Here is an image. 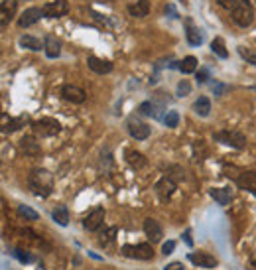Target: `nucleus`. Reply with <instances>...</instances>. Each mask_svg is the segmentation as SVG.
I'll list each match as a JSON object with an SVG mask.
<instances>
[{
	"label": "nucleus",
	"mask_w": 256,
	"mask_h": 270,
	"mask_svg": "<svg viewBox=\"0 0 256 270\" xmlns=\"http://www.w3.org/2000/svg\"><path fill=\"white\" fill-rule=\"evenodd\" d=\"M189 260L195 266H199V268H215L217 266V258L211 256V254H207V252H191Z\"/></svg>",
	"instance_id": "obj_14"
},
{
	"label": "nucleus",
	"mask_w": 256,
	"mask_h": 270,
	"mask_svg": "<svg viewBox=\"0 0 256 270\" xmlns=\"http://www.w3.org/2000/svg\"><path fill=\"white\" fill-rule=\"evenodd\" d=\"M174 248H176V243H174V241H168V243H164L162 252H164V254H172V252H174Z\"/></svg>",
	"instance_id": "obj_34"
},
{
	"label": "nucleus",
	"mask_w": 256,
	"mask_h": 270,
	"mask_svg": "<svg viewBox=\"0 0 256 270\" xmlns=\"http://www.w3.org/2000/svg\"><path fill=\"white\" fill-rule=\"evenodd\" d=\"M42 16H46V14H44V8H28V10H24V12L20 14L18 26H20V28H30V26H34Z\"/></svg>",
	"instance_id": "obj_9"
},
{
	"label": "nucleus",
	"mask_w": 256,
	"mask_h": 270,
	"mask_svg": "<svg viewBox=\"0 0 256 270\" xmlns=\"http://www.w3.org/2000/svg\"><path fill=\"white\" fill-rule=\"evenodd\" d=\"M44 44H46V55L50 57V59H55V57H59V54H61V44L57 42V38L55 36H46V40H44Z\"/></svg>",
	"instance_id": "obj_16"
},
{
	"label": "nucleus",
	"mask_w": 256,
	"mask_h": 270,
	"mask_svg": "<svg viewBox=\"0 0 256 270\" xmlns=\"http://www.w3.org/2000/svg\"><path fill=\"white\" fill-rule=\"evenodd\" d=\"M18 213H20V217L30 219V221H36V219H38V213H36L34 209H30L28 205H20V207H18Z\"/></svg>",
	"instance_id": "obj_30"
},
{
	"label": "nucleus",
	"mask_w": 256,
	"mask_h": 270,
	"mask_svg": "<svg viewBox=\"0 0 256 270\" xmlns=\"http://www.w3.org/2000/svg\"><path fill=\"white\" fill-rule=\"evenodd\" d=\"M207 79H209V71H207V69H199V71H197V81H199V83H205Z\"/></svg>",
	"instance_id": "obj_36"
},
{
	"label": "nucleus",
	"mask_w": 256,
	"mask_h": 270,
	"mask_svg": "<svg viewBox=\"0 0 256 270\" xmlns=\"http://www.w3.org/2000/svg\"><path fill=\"white\" fill-rule=\"evenodd\" d=\"M211 197H213L219 205H229L232 193H230V189H227V188H215V189H211Z\"/></svg>",
	"instance_id": "obj_23"
},
{
	"label": "nucleus",
	"mask_w": 256,
	"mask_h": 270,
	"mask_svg": "<svg viewBox=\"0 0 256 270\" xmlns=\"http://www.w3.org/2000/svg\"><path fill=\"white\" fill-rule=\"evenodd\" d=\"M20 148H22V152H26L28 156H40V152H42L40 142H36V138H32V136H24V138L20 140Z\"/></svg>",
	"instance_id": "obj_18"
},
{
	"label": "nucleus",
	"mask_w": 256,
	"mask_h": 270,
	"mask_svg": "<svg viewBox=\"0 0 256 270\" xmlns=\"http://www.w3.org/2000/svg\"><path fill=\"white\" fill-rule=\"evenodd\" d=\"M213 140H217L221 144H227V146H232L236 150H242L246 146L244 134H240L238 130H221V132H215L213 134Z\"/></svg>",
	"instance_id": "obj_2"
},
{
	"label": "nucleus",
	"mask_w": 256,
	"mask_h": 270,
	"mask_svg": "<svg viewBox=\"0 0 256 270\" xmlns=\"http://www.w3.org/2000/svg\"><path fill=\"white\" fill-rule=\"evenodd\" d=\"M14 256H16L20 262H32V256H30L26 250H22V248H16V250H14Z\"/></svg>",
	"instance_id": "obj_32"
},
{
	"label": "nucleus",
	"mask_w": 256,
	"mask_h": 270,
	"mask_svg": "<svg viewBox=\"0 0 256 270\" xmlns=\"http://www.w3.org/2000/svg\"><path fill=\"white\" fill-rule=\"evenodd\" d=\"M51 217H53V221H55L57 225H61V227H67V223H69V211H67L65 205H57V207L53 209Z\"/></svg>",
	"instance_id": "obj_24"
},
{
	"label": "nucleus",
	"mask_w": 256,
	"mask_h": 270,
	"mask_svg": "<svg viewBox=\"0 0 256 270\" xmlns=\"http://www.w3.org/2000/svg\"><path fill=\"white\" fill-rule=\"evenodd\" d=\"M178 67L181 73H193L197 69V59L193 55H187V57H183V61H179Z\"/></svg>",
	"instance_id": "obj_27"
},
{
	"label": "nucleus",
	"mask_w": 256,
	"mask_h": 270,
	"mask_svg": "<svg viewBox=\"0 0 256 270\" xmlns=\"http://www.w3.org/2000/svg\"><path fill=\"white\" fill-rule=\"evenodd\" d=\"M211 52H213L217 57H221V59H227V57H229V50H227L223 38H215V40L211 42Z\"/></svg>",
	"instance_id": "obj_26"
},
{
	"label": "nucleus",
	"mask_w": 256,
	"mask_h": 270,
	"mask_svg": "<svg viewBox=\"0 0 256 270\" xmlns=\"http://www.w3.org/2000/svg\"><path fill=\"white\" fill-rule=\"evenodd\" d=\"M240 0H219V6L221 8H227V10H234L238 6Z\"/></svg>",
	"instance_id": "obj_31"
},
{
	"label": "nucleus",
	"mask_w": 256,
	"mask_h": 270,
	"mask_svg": "<svg viewBox=\"0 0 256 270\" xmlns=\"http://www.w3.org/2000/svg\"><path fill=\"white\" fill-rule=\"evenodd\" d=\"M193 110L199 116H209V112H211V101H209V97H199L195 101V105H193Z\"/></svg>",
	"instance_id": "obj_25"
},
{
	"label": "nucleus",
	"mask_w": 256,
	"mask_h": 270,
	"mask_svg": "<svg viewBox=\"0 0 256 270\" xmlns=\"http://www.w3.org/2000/svg\"><path fill=\"white\" fill-rule=\"evenodd\" d=\"M14 12H16V0H4L2 12H0V16H2V28L8 26V20L14 16Z\"/></svg>",
	"instance_id": "obj_21"
},
{
	"label": "nucleus",
	"mask_w": 256,
	"mask_h": 270,
	"mask_svg": "<svg viewBox=\"0 0 256 270\" xmlns=\"http://www.w3.org/2000/svg\"><path fill=\"white\" fill-rule=\"evenodd\" d=\"M128 14L134 16V18H144L150 14V2L148 0H138L136 4H130L128 6Z\"/></svg>",
	"instance_id": "obj_17"
},
{
	"label": "nucleus",
	"mask_w": 256,
	"mask_h": 270,
	"mask_svg": "<svg viewBox=\"0 0 256 270\" xmlns=\"http://www.w3.org/2000/svg\"><path fill=\"white\" fill-rule=\"evenodd\" d=\"M252 264H254V266H256V254H254V256H252Z\"/></svg>",
	"instance_id": "obj_41"
},
{
	"label": "nucleus",
	"mask_w": 256,
	"mask_h": 270,
	"mask_svg": "<svg viewBox=\"0 0 256 270\" xmlns=\"http://www.w3.org/2000/svg\"><path fill=\"white\" fill-rule=\"evenodd\" d=\"M213 91H215V95H221L223 91H227V87H223V85H217V87H213Z\"/></svg>",
	"instance_id": "obj_39"
},
{
	"label": "nucleus",
	"mask_w": 256,
	"mask_h": 270,
	"mask_svg": "<svg viewBox=\"0 0 256 270\" xmlns=\"http://www.w3.org/2000/svg\"><path fill=\"white\" fill-rule=\"evenodd\" d=\"M28 184H30V189L40 195V197H48L53 189V176L51 172L44 170V168H36L30 172L28 176Z\"/></svg>",
	"instance_id": "obj_1"
},
{
	"label": "nucleus",
	"mask_w": 256,
	"mask_h": 270,
	"mask_svg": "<svg viewBox=\"0 0 256 270\" xmlns=\"http://www.w3.org/2000/svg\"><path fill=\"white\" fill-rule=\"evenodd\" d=\"M166 270H185V268H183V264H181V262H172V264H168V266H166Z\"/></svg>",
	"instance_id": "obj_37"
},
{
	"label": "nucleus",
	"mask_w": 256,
	"mask_h": 270,
	"mask_svg": "<svg viewBox=\"0 0 256 270\" xmlns=\"http://www.w3.org/2000/svg\"><path fill=\"white\" fill-rule=\"evenodd\" d=\"M236 186L240 189H246V191H250V193L256 195V172L254 170L240 172V176L236 178Z\"/></svg>",
	"instance_id": "obj_11"
},
{
	"label": "nucleus",
	"mask_w": 256,
	"mask_h": 270,
	"mask_svg": "<svg viewBox=\"0 0 256 270\" xmlns=\"http://www.w3.org/2000/svg\"><path fill=\"white\" fill-rule=\"evenodd\" d=\"M166 14H170V18H179V16H178V12H176V8H174L172 4H168V6H166Z\"/></svg>",
	"instance_id": "obj_38"
},
{
	"label": "nucleus",
	"mask_w": 256,
	"mask_h": 270,
	"mask_svg": "<svg viewBox=\"0 0 256 270\" xmlns=\"http://www.w3.org/2000/svg\"><path fill=\"white\" fill-rule=\"evenodd\" d=\"M18 44H20L22 48H28V50H32V52L46 50V44H42V42H40L38 38H34V36H20Z\"/></svg>",
	"instance_id": "obj_22"
},
{
	"label": "nucleus",
	"mask_w": 256,
	"mask_h": 270,
	"mask_svg": "<svg viewBox=\"0 0 256 270\" xmlns=\"http://www.w3.org/2000/svg\"><path fill=\"white\" fill-rule=\"evenodd\" d=\"M238 54L246 59V61H250L254 67H256V54H250V52H244V48H238Z\"/></svg>",
	"instance_id": "obj_33"
},
{
	"label": "nucleus",
	"mask_w": 256,
	"mask_h": 270,
	"mask_svg": "<svg viewBox=\"0 0 256 270\" xmlns=\"http://www.w3.org/2000/svg\"><path fill=\"white\" fill-rule=\"evenodd\" d=\"M185 243L191 246V239H189V231H185Z\"/></svg>",
	"instance_id": "obj_40"
},
{
	"label": "nucleus",
	"mask_w": 256,
	"mask_h": 270,
	"mask_svg": "<svg viewBox=\"0 0 256 270\" xmlns=\"http://www.w3.org/2000/svg\"><path fill=\"white\" fill-rule=\"evenodd\" d=\"M126 162L130 164V168H134V170H140V168H144L148 164V160L144 158V154L136 152V150H126Z\"/></svg>",
	"instance_id": "obj_19"
},
{
	"label": "nucleus",
	"mask_w": 256,
	"mask_h": 270,
	"mask_svg": "<svg viewBox=\"0 0 256 270\" xmlns=\"http://www.w3.org/2000/svg\"><path fill=\"white\" fill-rule=\"evenodd\" d=\"M144 233L150 239V243H160L162 237H164V231H162V227L156 219H146L144 221Z\"/></svg>",
	"instance_id": "obj_13"
},
{
	"label": "nucleus",
	"mask_w": 256,
	"mask_h": 270,
	"mask_svg": "<svg viewBox=\"0 0 256 270\" xmlns=\"http://www.w3.org/2000/svg\"><path fill=\"white\" fill-rule=\"evenodd\" d=\"M102 221H104V209H102V207H97V209H93V211L83 219V227H85L87 231H97V229L102 225Z\"/></svg>",
	"instance_id": "obj_10"
},
{
	"label": "nucleus",
	"mask_w": 256,
	"mask_h": 270,
	"mask_svg": "<svg viewBox=\"0 0 256 270\" xmlns=\"http://www.w3.org/2000/svg\"><path fill=\"white\" fill-rule=\"evenodd\" d=\"M122 252H124V256H128V258H138V260H150V258H154V248H152V244H148V243H142V244H136V246L124 244V246H122Z\"/></svg>",
	"instance_id": "obj_5"
},
{
	"label": "nucleus",
	"mask_w": 256,
	"mask_h": 270,
	"mask_svg": "<svg viewBox=\"0 0 256 270\" xmlns=\"http://www.w3.org/2000/svg\"><path fill=\"white\" fill-rule=\"evenodd\" d=\"M185 38H187V44H189V46H201V44H203V36H201V32H199V28H195V26L191 24V20H187Z\"/></svg>",
	"instance_id": "obj_20"
},
{
	"label": "nucleus",
	"mask_w": 256,
	"mask_h": 270,
	"mask_svg": "<svg viewBox=\"0 0 256 270\" xmlns=\"http://www.w3.org/2000/svg\"><path fill=\"white\" fill-rule=\"evenodd\" d=\"M69 12V4L65 0H55V2H48L44 6V14L46 18H61Z\"/></svg>",
	"instance_id": "obj_7"
},
{
	"label": "nucleus",
	"mask_w": 256,
	"mask_h": 270,
	"mask_svg": "<svg viewBox=\"0 0 256 270\" xmlns=\"http://www.w3.org/2000/svg\"><path fill=\"white\" fill-rule=\"evenodd\" d=\"M114 235H116V227H110V229L106 231V235H104L102 243H110V241H114Z\"/></svg>",
	"instance_id": "obj_35"
},
{
	"label": "nucleus",
	"mask_w": 256,
	"mask_h": 270,
	"mask_svg": "<svg viewBox=\"0 0 256 270\" xmlns=\"http://www.w3.org/2000/svg\"><path fill=\"white\" fill-rule=\"evenodd\" d=\"M128 132H130V136L136 138V140H146L150 136V126L140 122V120L130 118L128 120Z\"/></svg>",
	"instance_id": "obj_8"
},
{
	"label": "nucleus",
	"mask_w": 256,
	"mask_h": 270,
	"mask_svg": "<svg viewBox=\"0 0 256 270\" xmlns=\"http://www.w3.org/2000/svg\"><path fill=\"white\" fill-rule=\"evenodd\" d=\"M61 97L65 99V101H69V103H75V105H81V103H85V99H87V93L81 89V87H77V85H63L61 87Z\"/></svg>",
	"instance_id": "obj_6"
},
{
	"label": "nucleus",
	"mask_w": 256,
	"mask_h": 270,
	"mask_svg": "<svg viewBox=\"0 0 256 270\" xmlns=\"http://www.w3.org/2000/svg\"><path fill=\"white\" fill-rule=\"evenodd\" d=\"M230 12H232L234 24H238L240 28L250 26L252 20H254V6H252L250 2H246V0H240L238 6H236L234 10H230Z\"/></svg>",
	"instance_id": "obj_3"
},
{
	"label": "nucleus",
	"mask_w": 256,
	"mask_h": 270,
	"mask_svg": "<svg viewBox=\"0 0 256 270\" xmlns=\"http://www.w3.org/2000/svg\"><path fill=\"white\" fill-rule=\"evenodd\" d=\"M174 191H176V184L170 180V178H162L158 184H156V193H158V197L160 199H170L172 195H174Z\"/></svg>",
	"instance_id": "obj_15"
},
{
	"label": "nucleus",
	"mask_w": 256,
	"mask_h": 270,
	"mask_svg": "<svg viewBox=\"0 0 256 270\" xmlns=\"http://www.w3.org/2000/svg\"><path fill=\"white\" fill-rule=\"evenodd\" d=\"M32 128H34V132L38 134V136L48 138V136H55V134H59L61 124L53 118H40V120L32 122Z\"/></svg>",
	"instance_id": "obj_4"
},
{
	"label": "nucleus",
	"mask_w": 256,
	"mask_h": 270,
	"mask_svg": "<svg viewBox=\"0 0 256 270\" xmlns=\"http://www.w3.org/2000/svg\"><path fill=\"white\" fill-rule=\"evenodd\" d=\"M164 124L168 128H176L179 124V112L178 110H168L166 116H164Z\"/></svg>",
	"instance_id": "obj_28"
},
{
	"label": "nucleus",
	"mask_w": 256,
	"mask_h": 270,
	"mask_svg": "<svg viewBox=\"0 0 256 270\" xmlns=\"http://www.w3.org/2000/svg\"><path fill=\"white\" fill-rule=\"evenodd\" d=\"M191 93V83L187 81V79H181L179 83H178V91H176V95L178 97H187Z\"/></svg>",
	"instance_id": "obj_29"
},
{
	"label": "nucleus",
	"mask_w": 256,
	"mask_h": 270,
	"mask_svg": "<svg viewBox=\"0 0 256 270\" xmlns=\"http://www.w3.org/2000/svg\"><path fill=\"white\" fill-rule=\"evenodd\" d=\"M87 65H89L91 71H95V73H99V75H104V73H110V71H112V63H110L108 59H101V57H97V55H89V57H87Z\"/></svg>",
	"instance_id": "obj_12"
},
{
	"label": "nucleus",
	"mask_w": 256,
	"mask_h": 270,
	"mask_svg": "<svg viewBox=\"0 0 256 270\" xmlns=\"http://www.w3.org/2000/svg\"><path fill=\"white\" fill-rule=\"evenodd\" d=\"M252 89H254V91H256V85H254V87H252Z\"/></svg>",
	"instance_id": "obj_42"
}]
</instances>
